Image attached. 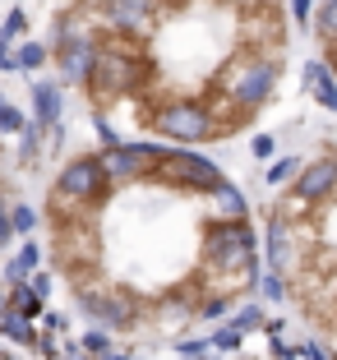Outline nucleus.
<instances>
[{"mask_svg": "<svg viewBox=\"0 0 337 360\" xmlns=\"http://www.w3.org/2000/svg\"><path fill=\"white\" fill-rule=\"evenodd\" d=\"M0 360H19V356H0Z\"/></svg>", "mask_w": 337, "mask_h": 360, "instance_id": "28", "label": "nucleus"}, {"mask_svg": "<svg viewBox=\"0 0 337 360\" xmlns=\"http://www.w3.org/2000/svg\"><path fill=\"white\" fill-rule=\"evenodd\" d=\"M102 10H106V19L116 23V28L139 32V28H148V23H153L158 0H102Z\"/></svg>", "mask_w": 337, "mask_h": 360, "instance_id": "10", "label": "nucleus"}, {"mask_svg": "<svg viewBox=\"0 0 337 360\" xmlns=\"http://www.w3.org/2000/svg\"><path fill=\"white\" fill-rule=\"evenodd\" d=\"M268 268H277V273H286V268L300 264V250H295V222L286 217V212H273L268 217Z\"/></svg>", "mask_w": 337, "mask_h": 360, "instance_id": "9", "label": "nucleus"}, {"mask_svg": "<svg viewBox=\"0 0 337 360\" xmlns=\"http://www.w3.org/2000/svg\"><path fill=\"white\" fill-rule=\"evenodd\" d=\"M61 360H88V356H61Z\"/></svg>", "mask_w": 337, "mask_h": 360, "instance_id": "27", "label": "nucleus"}, {"mask_svg": "<svg viewBox=\"0 0 337 360\" xmlns=\"http://www.w3.org/2000/svg\"><path fill=\"white\" fill-rule=\"evenodd\" d=\"M245 5H254V0H245Z\"/></svg>", "mask_w": 337, "mask_h": 360, "instance_id": "29", "label": "nucleus"}, {"mask_svg": "<svg viewBox=\"0 0 337 360\" xmlns=\"http://www.w3.org/2000/svg\"><path fill=\"white\" fill-rule=\"evenodd\" d=\"M300 171V158H282L268 167V185H291V176Z\"/></svg>", "mask_w": 337, "mask_h": 360, "instance_id": "20", "label": "nucleus"}, {"mask_svg": "<svg viewBox=\"0 0 337 360\" xmlns=\"http://www.w3.org/2000/svg\"><path fill=\"white\" fill-rule=\"evenodd\" d=\"M273 153H277V139L273 134H259V139H254V158H273Z\"/></svg>", "mask_w": 337, "mask_h": 360, "instance_id": "23", "label": "nucleus"}, {"mask_svg": "<svg viewBox=\"0 0 337 360\" xmlns=\"http://www.w3.org/2000/svg\"><path fill=\"white\" fill-rule=\"evenodd\" d=\"M277 75H282L277 51H250V46H245V56H236V65L222 75V93H227V106H231L227 116H217V129H222V134H231V129L250 125L254 111L273 102Z\"/></svg>", "mask_w": 337, "mask_h": 360, "instance_id": "1", "label": "nucleus"}, {"mask_svg": "<svg viewBox=\"0 0 337 360\" xmlns=\"http://www.w3.org/2000/svg\"><path fill=\"white\" fill-rule=\"evenodd\" d=\"M79 309H84L88 319H97L102 328H129L139 319V305H134L129 291H120V286H97V282L79 286Z\"/></svg>", "mask_w": 337, "mask_h": 360, "instance_id": "7", "label": "nucleus"}, {"mask_svg": "<svg viewBox=\"0 0 337 360\" xmlns=\"http://www.w3.org/2000/svg\"><path fill=\"white\" fill-rule=\"evenodd\" d=\"M158 153H162V143H111L97 162H102L106 180L125 190V185H139V180H153Z\"/></svg>", "mask_w": 337, "mask_h": 360, "instance_id": "6", "label": "nucleus"}, {"mask_svg": "<svg viewBox=\"0 0 337 360\" xmlns=\"http://www.w3.org/2000/svg\"><path fill=\"white\" fill-rule=\"evenodd\" d=\"M32 111H37V125H61V116H65V97H61V88L56 84H37L32 88Z\"/></svg>", "mask_w": 337, "mask_h": 360, "instance_id": "12", "label": "nucleus"}, {"mask_svg": "<svg viewBox=\"0 0 337 360\" xmlns=\"http://www.w3.org/2000/svg\"><path fill=\"white\" fill-rule=\"evenodd\" d=\"M10 226H14V236H28L32 226H37V212H32L28 203H14L10 208Z\"/></svg>", "mask_w": 337, "mask_h": 360, "instance_id": "19", "label": "nucleus"}, {"mask_svg": "<svg viewBox=\"0 0 337 360\" xmlns=\"http://www.w3.org/2000/svg\"><path fill=\"white\" fill-rule=\"evenodd\" d=\"M337 194V158H324V162H310L291 176V190H286V203L282 212H300V208H319Z\"/></svg>", "mask_w": 337, "mask_h": 360, "instance_id": "8", "label": "nucleus"}, {"mask_svg": "<svg viewBox=\"0 0 337 360\" xmlns=\"http://www.w3.org/2000/svg\"><path fill=\"white\" fill-rule=\"evenodd\" d=\"M10 236H14V226H10V208L0 203V245H10Z\"/></svg>", "mask_w": 337, "mask_h": 360, "instance_id": "24", "label": "nucleus"}, {"mask_svg": "<svg viewBox=\"0 0 337 360\" xmlns=\"http://www.w3.org/2000/svg\"><path fill=\"white\" fill-rule=\"evenodd\" d=\"M5 309H10V300H5V286H0V314H5Z\"/></svg>", "mask_w": 337, "mask_h": 360, "instance_id": "26", "label": "nucleus"}, {"mask_svg": "<svg viewBox=\"0 0 337 360\" xmlns=\"http://www.w3.org/2000/svg\"><path fill=\"white\" fill-rule=\"evenodd\" d=\"M208 199H212V212H217V217H245V194L236 190V185H227V180L212 185Z\"/></svg>", "mask_w": 337, "mask_h": 360, "instance_id": "13", "label": "nucleus"}, {"mask_svg": "<svg viewBox=\"0 0 337 360\" xmlns=\"http://www.w3.org/2000/svg\"><path fill=\"white\" fill-rule=\"evenodd\" d=\"M148 125L153 134L171 139V143H208V139H222L217 129V111L208 102H194V97H167L148 111Z\"/></svg>", "mask_w": 337, "mask_h": 360, "instance_id": "3", "label": "nucleus"}, {"mask_svg": "<svg viewBox=\"0 0 337 360\" xmlns=\"http://www.w3.org/2000/svg\"><path fill=\"white\" fill-rule=\"evenodd\" d=\"M0 129H5V134H23L28 120H23V111H14L10 102H0Z\"/></svg>", "mask_w": 337, "mask_h": 360, "instance_id": "21", "label": "nucleus"}, {"mask_svg": "<svg viewBox=\"0 0 337 360\" xmlns=\"http://www.w3.org/2000/svg\"><path fill=\"white\" fill-rule=\"evenodd\" d=\"M0 338L23 342V347H28V342H37V333H32L28 314H10V309H5V314H0Z\"/></svg>", "mask_w": 337, "mask_h": 360, "instance_id": "14", "label": "nucleus"}, {"mask_svg": "<svg viewBox=\"0 0 337 360\" xmlns=\"http://www.w3.org/2000/svg\"><path fill=\"white\" fill-rule=\"evenodd\" d=\"M319 32L328 46L337 42V0H319Z\"/></svg>", "mask_w": 337, "mask_h": 360, "instance_id": "17", "label": "nucleus"}, {"mask_svg": "<svg viewBox=\"0 0 337 360\" xmlns=\"http://www.w3.org/2000/svg\"><path fill=\"white\" fill-rule=\"evenodd\" d=\"M254 282H259V296L264 300H286V286H282V273H277V268H268V273L254 277Z\"/></svg>", "mask_w": 337, "mask_h": 360, "instance_id": "18", "label": "nucleus"}, {"mask_svg": "<svg viewBox=\"0 0 337 360\" xmlns=\"http://www.w3.org/2000/svg\"><path fill=\"white\" fill-rule=\"evenodd\" d=\"M300 88H305L310 97H319L328 111H337V75L328 70V60H305V70H300Z\"/></svg>", "mask_w": 337, "mask_h": 360, "instance_id": "11", "label": "nucleus"}, {"mask_svg": "<svg viewBox=\"0 0 337 360\" xmlns=\"http://www.w3.org/2000/svg\"><path fill=\"white\" fill-rule=\"evenodd\" d=\"M79 347H84V356H102V351L111 347V338H106V333H84Z\"/></svg>", "mask_w": 337, "mask_h": 360, "instance_id": "22", "label": "nucleus"}, {"mask_svg": "<svg viewBox=\"0 0 337 360\" xmlns=\"http://www.w3.org/2000/svg\"><path fill=\"white\" fill-rule=\"evenodd\" d=\"M153 79H158V65L148 56L129 51V46H116V42H102L93 79H88V93L97 102H116V97H139Z\"/></svg>", "mask_w": 337, "mask_h": 360, "instance_id": "2", "label": "nucleus"}, {"mask_svg": "<svg viewBox=\"0 0 337 360\" xmlns=\"http://www.w3.org/2000/svg\"><path fill=\"white\" fill-rule=\"evenodd\" d=\"M32 268H37V245H23L19 255L10 259V268H5V282L14 286V282H19V277H28Z\"/></svg>", "mask_w": 337, "mask_h": 360, "instance_id": "16", "label": "nucleus"}, {"mask_svg": "<svg viewBox=\"0 0 337 360\" xmlns=\"http://www.w3.org/2000/svg\"><path fill=\"white\" fill-rule=\"evenodd\" d=\"M153 180H162V185H171V190L180 194H208L222 176V167L212 158H203V153H194L190 143H171V148L158 153V171H153Z\"/></svg>", "mask_w": 337, "mask_h": 360, "instance_id": "4", "label": "nucleus"}, {"mask_svg": "<svg viewBox=\"0 0 337 360\" xmlns=\"http://www.w3.org/2000/svg\"><path fill=\"white\" fill-rule=\"evenodd\" d=\"M42 60H46V46L42 42H23L19 51L5 56V65H10V70H37Z\"/></svg>", "mask_w": 337, "mask_h": 360, "instance_id": "15", "label": "nucleus"}, {"mask_svg": "<svg viewBox=\"0 0 337 360\" xmlns=\"http://www.w3.org/2000/svg\"><path fill=\"white\" fill-rule=\"evenodd\" d=\"M106 190H111V180H106L102 162H97V158H74V162H65L61 176H56L51 203H56V212L97 208V203L106 199Z\"/></svg>", "mask_w": 337, "mask_h": 360, "instance_id": "5", "label": "nucleus"}, {"mask_svg": "<svg viewBox=\"0 0 337 360\" xmlns=\"http://www.w3.org/2000/svg\"><path fill=\"white\" fill-rule=\"evenodd\" d=\"M310 10H314V0H291V14H295V23H305V19H310Z\"/></svg>", "mask_w": 337, "mask_h": 360, "instance_id": "25", "label": "nucleus"}]
</instances>
